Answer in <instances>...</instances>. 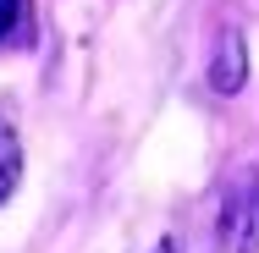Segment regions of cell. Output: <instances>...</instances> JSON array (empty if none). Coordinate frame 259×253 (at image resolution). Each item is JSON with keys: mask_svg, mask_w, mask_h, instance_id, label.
<instances>
[{"mask_svg": "<svg viewBox=\"0 0 259 253\" xmlns=\"http://www.w3.org/2000/svg\"><path fill=\"white\" fill-rule=\"evenodd\" d=\"M226 226H232V248L237 253H248L259 242V182H243V198H232Z\"/></svg>", "mask_w": 259, "mask_h": 253, "instance_id": "6da1fadb", "label": "cell"}, {"mask_svg": "<svg viewBox=\"0 0 259 253\" xmlns=\"http://www.w3.org/2000/svg\"><path fill=\"white\" fill-rule=\"evenodd\" d=\"M209 83H215L221 94L243 88V39H237V33H226V50H221V66L209 72Z\"/></svg>", "mask_w": 259, "mask_h": 253, "instance_id": "7a4b0ae2", "label": "cell"}, {"mask_svg": "<svg viewBox=\"0 0 259 253\" xmlns=\"http://www.w3.org/2000/svg\"><path fill=\"white\" fill-rule=\"evenodd\" d=\"M17 165H22V149H17V132L0 121V204H6V193L17 187Z\"/></svg>", "mask_w": 259, "mask_h": 253, "instance_id": "3957f363", "label": "cell"}, {"mask_svg": "<svg viewBox=\"0 0 259 253\" xmlns=\"http://www.w3.org/2000/svg\"><path fill=\"white\" fill-rule=\"evenodd\" d=\"M17 11H22V0H0V39L17 28Z\"/></svg>", "mask_w": 259, "mask_h": 253, "instance_id": "277c9868", "label": "cell"}]
</instances>
